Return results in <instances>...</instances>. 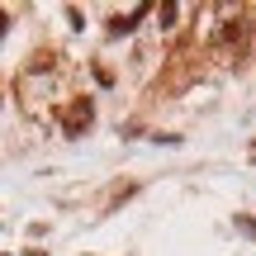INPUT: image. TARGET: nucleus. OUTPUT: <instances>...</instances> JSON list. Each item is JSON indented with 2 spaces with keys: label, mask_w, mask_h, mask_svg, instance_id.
<instances>
[{
  "label": "nucleus",
  "mask_w": 256,
  "mask_h": 256,
  "mask_svg": "<svg viewBox=\"0 0 256 256\" xmlns=\"http://www.w3.org/2000/svg\"><path fill=\"white\" fill-rule=\"evenodd\" d=\"M57 119H62V133L66 138H86L95 128V100H90V95H72Z\"/></svg>",
  "instance_id": "4"
},
{
  "label": "nucleus",
  "mask_w": 256,
  "mask_h": 256,
  "mask_svg": "<svg viewBox=\"0 0 256 256\" xmlns=\"http://www.w3.org/2000/svg\"><path fill=\"white\" fill-rule=\"evenodd\" d=\"M252 38H256L252 10H232V14H223V24L214 28V57H218V62H228V66L247 62Z\"/></svg>",
  "instance_id": "2"
},
{
  "label": "nucleus",
  "mask_w": 256,
  "mask_h": 256,
  "mask_svg": "<svg viewBox=\"0 0 256 256\" xmlns=\"http://www.w3.org/2000/svg\"><path fill=\"white\" fill-rule=\"evenodd\" d=\"M176 14H180V5H171V0L156 5V19H162V24H176Z\"/></svg>",
  "instance_id": "6"
},
{
  "label": "nucleus",
  "mask_w": 256,
  "mask_h": 256,
  "mask_svg": "<svg viewBox=\"0 0 256 256\" xmlns=\"http://www.w3.org/2000/svg\"><path fill=\"white\" fill-rule=\"evenodd\" d=\"M5 28H10V14H5V10H0V34H5Z\"/></svg>",
  "instance_id": "8"
},
{
  "label": "nucleus",
  "mask_w": 256,
  "mask_h": 256,
  "mask_svg": "<svg viewBox=\"0 0 256 256\" xmlns=\"http://www.w3.org/2000/svg\"><path fill=\"white\" fill-rule=\"evenodd\" d=\"M194 72H200V52H194V43H185V48H176V52H171L162 81H156V90H180V86L194 81Z\"/></svg>",
  "instance_id": "3"
},
{
  "label": "nucleus",
  "mask_w": 256,
  "mask_h": 256,
  "mask_svg": "<svg viewBox=\"0 0 256 256\" xmlns=\"http://www.w3.org/2000/svg\"><path fill=\"white\" fill-rule=\"evenodd\" d=\"M19 100H24L28 114H38V119H48L52 114V104H66L72 95L62 90V62H57L52 48H43V52L28 57V66L19 72Z\"/></svg>",
  "instance_id": "1"
},
{
  "label": "nucleus",
  "mask_w": 256,
  "mask_h": 256,
  "mask_svg": "<svg viewBox=\"0 0 256 256\" xmlns=\"http://www.w3.org/2000/svg\"><path fill=\"white\" fill-rule=\"evenodd\" d=\"M133 190H138V185H124V190H114V194H110V214H114V209H119V204H124V200H133Z\"/></svg>",
  "instance_id": "7"
},
{
  "label": "nucleus",
  "mask_w": 256,
  "mask_h": 256,
  "mask_svg": "<svg viewBox=\"0 0 256 256\" xmlns=\"http://www.w3.org/2000/svg\"><path fill=\"white\" fill-rule=\"evenodd\" d=\"M147 14H152V5H133L128 14H110V24H104V34H110V38H124V34H133V28L142 24Z\"/></svg>",
  "instance_id": "5"
}]
</instances>
